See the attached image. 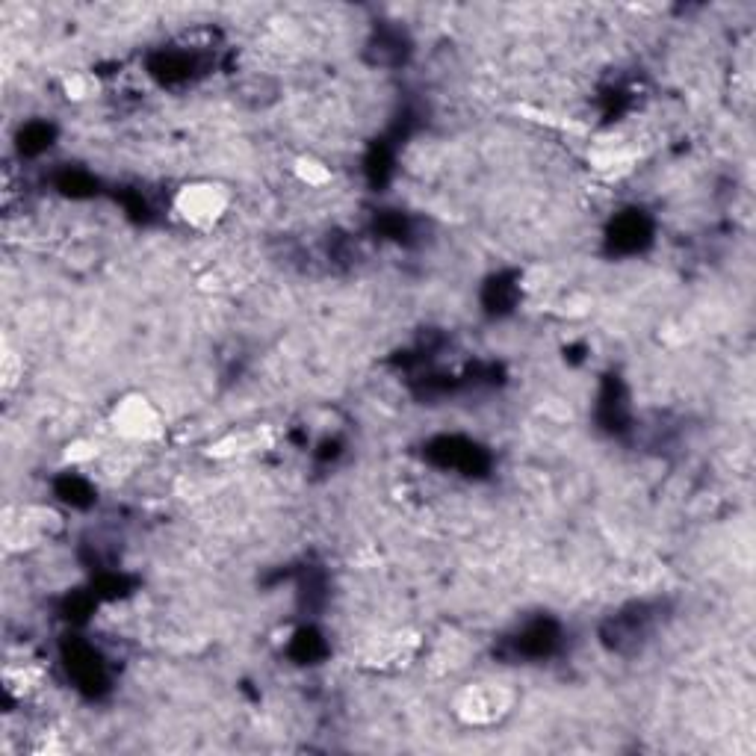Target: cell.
I'll list each match as a JSON object with an SVG mask.
<instances>
[{
	"mask_svg": "<svg viewBox=\"0 0 756 756\" xmlns=\"http://www.w3.org/2000/svg\"><path fill=\"white\" fill-rule=\"evenodd\" d=\"M228 207H231V192L216 181H192V184H184L175 195L178 216L198 231L222 222Z\"/></svg>",
	"mask_w": 756,
	"mask_h": 756,
	"instance_id": "obj_1",
	"label": "cell"
},
{
	"mask_svg": "<svg viewBox=\"0 0 756 756\" xmlns=\"http://www.w3.org/2000/svg\"><path fill=\"white\" fill-rule=\"evenodd\" d=\"M110 423H113L116 435L130 443H151L157 441V438H163V432H166L160 408L148 396H142V393H127V396H122L116 402L113 414H110Z\"/></svg>",
	"mask_w": 756,
	"mask_h": 756,
	"instance_id": "obj_2",
	"label": "cell"
},
{
	"mask_svg": "<svg viewBox=\"0 0 756 756\" xmlns=\"http://www.w3.org/2000/svg\"><path fill=\"white\" fill-rule=\"evenodd\" d=\"M505 709H508L505 692L497 689V686H488V683L464 689V692L458 694V700H455V712L467 724H473V727H485V724L500 721V715H503Z\"/></svg>",
	"mask_w": 756,
	"mask_h": 756,
	"instance_id": "obj_3",
	"label": "cell"
},
{
	"mask_svg": "<svg viewBox=\"0 0 756 756\" xmlns=\"http://www.w3.org/2000/svg\"><path fill=\"white\" fill-rule=\"evenodd\" d=\"M240 98L243 101H249L254 110L257 107H266L269 101H275V95H278V89H275V83L272 80H266V77H252V80H246L240 89Z\"/></svg>",
	"mask_w": 756,
	"mask_h": 756,
	"instance_id": "obj_4",
	"label": "cell"
},
{
	"mask_svg": "<svg viewBox=\"0 0 756 756\" xmlns=\"http://www.w3.org/2000/svg\"><path fill=\"white\" fill-rule=\"evenodd\" d=\"M296 175H299V181L302 184H308V187H325L328 181H331V169L322 163V160H316V157H302V160H296Z\"/></svg>",
	"mask_w": 756,
	"mask_h": 756,
	"instance_id": "obj_5",
	"label": "cell"
},
{
	"mask_svg": "<svg viewBox=\"0 0 756 756\" xmlns=\"http://www.w3.org/2000/svg\"><path fill=\"white\" fill-rule=\"evenodd\" d=\"M65 92H68V98L83 101V98H89V95H92V80H89V77H83V74H71V77L65 80Z\"/></svg>",
	"mask_w": 756,
	"mask_h": 756,
	"instance_id": "obj_6",
	"label": "cell"
}]
</instances>
